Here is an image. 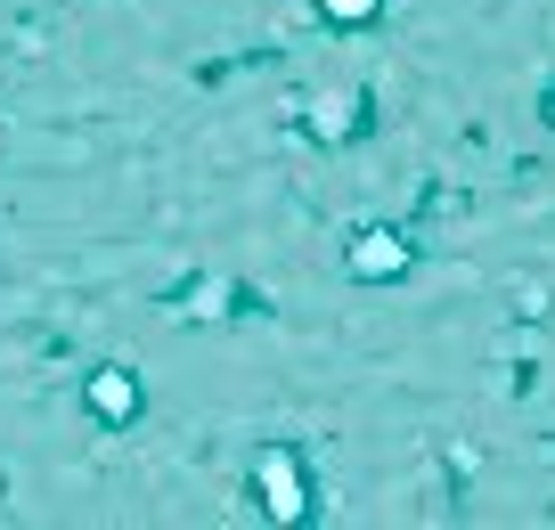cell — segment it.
Instances as JSON below:
<instances>
[{
    "mask_svg": "<svg viewBox=\"0 0 555 530\" xmlns=\"http://www.w3.org/2000/svg\"><path fill=\"white\" fill-rule=\"evenodd\" d=\"M400 261H409V254H400V245H360V270H367V277H384V270H400Z\"/></svg>",
    "mask_w": 555,
    "mask_h": 530,
    "instance_id": "1",
    "label": "cell"
}]
</instances>
